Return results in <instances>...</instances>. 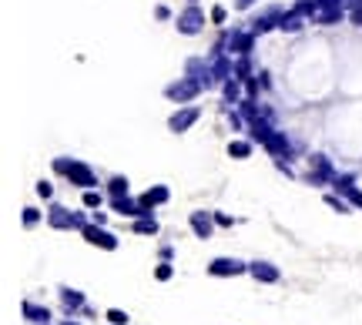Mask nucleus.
Here are the masks:
<instances>
[{
    "label": "nucleus",
    "mask_w": 362,
    "mask_h": 325,
    "mask_svg": "<svg viewBox=\"0 0 362 325\" xmlns=\"http://www.w3.org/2000/svg\"><path fill=\"white\" fill-rule=\"evenodd\" d=\"M54 171H58V174H67V178H71V185L84 188V191L98 185V181H94V171H90L88 165H81V161H67V158H58V161H54Z\"/></svg>",
    "instance_id": "1"
},
{
    "label": "nucleus",
    "mask_w": 362,
    "mask_h": 325,
    "mask_svg": "<svg viewBox=\"0 0 362 325\" xmlns=\"http://www.w3.org/2000/svg\"><path fill=\"white\" fill-rule=\"evenodd\" d=\"M47 225H51V228H81V232H84V228H88V218H84V215H71L67 208L54 205V208L47 212Z\"/></svg>",
    "instance_id": "2"
},
{
    "label": "nucleus",
    "mask_w": 362,
    "mask_h": 325,
    "mask_svg": "<svg viewBox=\"0 0 362 325\" xmlns=\"http://www.w3.org/2000/svg\"><path fill=\"white\" fill-rule=\"evenodd\" d=\"M201 88H205V84H201L198 78H185V81H178V84H171V88H168L165 94L171 97V101L185 104V101H192V97H195V94L201 91Z\"/></svg>",
    "instance_id": "3"
},
{
    "label": "nucleus",
    "mask_w": 362,
    "mask_h": 325,
    "mask_svg": "<svg viewBox=\"0 0 362 325\" xmlns=\"http://www.w3.org/2000/svg\"><path fill=\"white\" fill-rule=\"evenodd\" d=\"M339 17H342V0H316V14H312L316 24H335Z\"/></svg>",
    "instance_id": "4"
},
{
    "label": "nucleus",
    "mask_w": 362,
    "mask_h": 325,
    "mask_svg": "<svg viewBox=\"0 0 362 325\" xmlns=\"http://www.w3.org/2000/svg\"><path fill=\"white\" fill-rule=\"evenodd\" d=\"M84 238H88L90 245L107 248V251H114V248H118V238H114L111 232H105L101 225H88V228H84Z\"/></svg>",
    "instance_id": "5"
},
{
    "label": "nucleus",
    "mask_w": 362,
    "mask_h": 325,
    "mask_svg": "<svg viewBox=\"0 0 362 325\" xmlns=\"http://www.w3.org/2000/svg\"><path fill=\"white\" fill-rule=\"evenodd\" d=\"M201 24H205V14L198 11L195 4H192V7L178 17V31L181 34H198V31H201Z\"/></svg>",
    "instance_id": "6"
},
{
    "label": "nucleus",
    "mask_w": 362,
    "mask_h": 325,
    "mask_svg": "<svg viewBox=\"0 0 362 325\" xmlns=\"http://www.w3.org/2000/svg\"><path fill=\"white\" fill-rule=\"evenodd\" d=\"M245 268H248V265H241L239 258H215V262L208 265V272L218 275V279H222V275H241Z\"/></svg>",
    "instance_id": "7"
},
{
    "label": "nucleus",
    "mask_w": 362,
    "mask_h": 325,
    "mask_svg": "<svg viewBox=\"0 0 362 325\" xmlns=\"http://www.w3.org/2000/svg\"><path fill=\"white\" fill-rule=\"evenodd\" d=\"M198 114H201L198 108H185V111H178V114H171L168 127H171V131H188V127L198 121Z\"/></svg>",
    "instance_id": "8"
},
{
    "label": "nucleus",
    "mask_w": 362,
    "mask_h": 325,
    "mask_svg": "<svg viewBox=\"0 0 362 325\" xmlns=\"http://www.w3.org/2000/svg\"><path fill=\"white\" fill-rule=\"evenodd\" d=\"M309 178H312V185H322V181H329V178H332L329 158H322V155L312 158V171H309Z\"/></svg>",
    "instance_id": "9"
},
{
    "label": "nucleus",
    "mask_w": 362,
    "mask_h": 325,
    "mask_svg": "<svg viewBox=\"0 0 362 325\" xmlns=\"http://www.w3.org/2000/svg\"><path fill=\"white\" fill-rule=\"evenodd\" d=\"M252 41H255V34H252V31H248V34L235 31V34H232V37H228V47H232L235 54H241V57H245V54L252 50Z\"/></svg>",
    "instance_id": "10"
},
{
    "label": "nucleus",
    "mask_w": 362,
    "mask_h": 325,
    "mask_svg": "<svg viewBox=\"0 0 362 325\" xmlns=\"http://www.w3.org/2000/svg\"><path fill=\"white\" fill-rule=\"evenodd\" d=\"M265 148H269L275 158H288V151H292V144H288V138L282 134V131H275V134L265 141Z\"/></svg>",
    "instance_id": "11"
},
{
    "label": "nucleus",
    "mask_w": 362,
    "mask_h": 325,
    "mask_svg": "<svg viewBox=\"0 0 362 325\" xmlns=\"http://www.w3.org/2000/svg\"><path fill=\"white\" fill-rule=\"evenodd\" d=\"M248 272H252L258 282H279V268L269 265V262H252L248 265Z\"/></svg>",
    "instance_id": "12"
},
{
    "label": "nucleus",
    "mask_w": 362,
    "mask_h": 325,
    "mask_svg": "<svg viewBox=\"0 0 362 325\" xmlns=\"http://www.w3.org/2000/svg\"><path fill=\"white\" fill-rule=\"evenodd\" d=\"M211 225H215V221H211L208 212H192V228H195L198 238H208V235H211Z\"/></svg>",
    "instance_id": "13"
},
{
    "label": "nucleus",
    "mask_w": 362,
    "mask_h": 325,
    "mask_svg": "<svg viewBox=\"0 0 362 325\" xmlns=\"http://www.w3.org/2000/svg\"><path fill=\"white\" fill-rule=\"evenodd\" d=\"M335 188H339V191H342L352 205H359V208H362V191L352 185V178H335Z\"/></svg>",
    "instance_id": "14"
},
{
    "label": "nucleus",
    "mask_w": 362,
    "mask_h": 325,
    "mask_svg": "<svg viewBox=\"0 0 362 325\" xmlns=\"http://www.w3.org/2000/svg\"><path fill=\"white\" fill-rule=\"evenodd\" d=\"M60 302H64V309H67V312L84 309V295L74 292V289H64V292H60Z\"/></svg>",
    "instance_id": "15"
},
{
    "label": "nucleus",
    "mask_w": 362,
    "mask_h": 325,
    "mask_svg": "<svg viewBox=\"0 0 362 325\" xmlns=\"http://www.w3.org/2000/svg\"><path fill=\"white\" fill-rule=\"evenodd\" d=\"M161 202H168V188H151V191H145V195H141V205H145V208H151V205H161Z\"/></svg>",
    "instance_id": "16"
},
{
    "label": "nucleus",
    "mask_w": 362,
    "mask_h": 325,
    "mask_svg": "<svg viewBox=\"0 0 362 325\" xmlns=\"http://www.w3.org/2000/svg\"><path fill=\"white\" fill-rule=\"evenodd\" d=\"M24 315H27L30 322H44V325H47V319H51V312L41 309V305H34V302H24Z\"/></svg>",
    "instance_id": "17"
},
{
    "label": "nucleus",
    "mask_w": 362,
    "mask_h": 325,
    "mask_svg": "<svg viewBox=\"0 0 362 325\" xmlns=\"http://www.w3.org/2000/svg\"><path fill=\"white\" fill-rule=\"evenodd\" d=\"M279 27H282V31H299V27H302V14H299V11H292V14H282Z\"/></svg>",
    "instance_id": "18"
},
{
    "label": "nucleus",
    "mask_w": 362,
    "mask_h": 325,
    "mask_svg": "<svg viewBox=\"0 0 362 325\" xmlns=\"http://www.w3.org/2000/svg\"><path fill=\"white\" fill-rule=\"evenodd\" d=\"M279 17V11H269L265 17H258V20H252V34H265L272 27V20Z\"/></svg>",
    "instance_id": "19"
},
{
    "label": "nucleus",
    "mask_w": 362,
    "mask_h": 325,
    "mask_svg": "<svg viewBox=\"0 0 362 325\" xmlns=\"http://www.w3.org/2000/svg\"><path fill=\"white\" fill-rule=\"evenodd\" d=\"M215 57H218V61H215V67H211V74H215V81H225L228 74H232V64H228L222 54H215Z\"/></svg>",
    "instance_id": "20"
},
{
    "label": "nucleus",
    "mask_w": 362,
    "mask_h": 325,
    "mask_svg": "<svg viewBox=\"0 0 362 325\" xmlns=\"http://www.w3.org/2000/svg\"><path fill=\"white\" fill-rule=\"evenodd\" d=\"M135 232H138V235H154V232H158V221H154L151 215H145V218H141V221L135 225Z\"/></svg>",
    "instance_id": "21"
},
{
    "label": "nucleus",
    "mask_w": 362,
    "mask_h": 325,
    "mask_svg": "<svg viewBox=\"0 0 362 325\" xmlns=\"http://www.w3.org/2000/svg\"><path fill=\"white\" fill-rule=\"evenodd\" d=\"M111 198H128V178H111Z\"/></svg>",
    "instance_id": "22"
},
{
    "label": "nucleus",
    "mask_w": 362,
    "mask_h": 325,
    "mask_svg": "<svg viewBox=\"0 0 362 325\" xmlns=\"http://www.w3.org/2000/svg\"><path fill=\"white\" fill-rule=\"evenodd\" d=\"M101 202H105V198H101V191H94V188L84 191V205H88V208H101Z\"/></svg>",
    "instance_id": "23"
},
{
    "label": "nucleus",
    "mask_w": 362,
    "mask_h": 325,
    "mask_svg": "<svg viewBox=\"0 0 362 325\" xmlns=\"http://www.w3.org/2000/svg\"><path fill=\"white\" fill-rule=\"evenodd\" d=\"M107 322H111V325H128V312L111 309V312H107Z\"/></svg>",
    "instance_id": "24"
},
{
    "label": "nucleus",
    "mask_w": 362,
    "mask_h": 325,
    "mask_svg": "<svg viewBox=\"0 0 362 325\" xmlns=\"http://www.w3.org/2000/svg\"><path fill=\"white\" fill-rule=\"evenodd\" d=\"M248 71H252V64H248V57H241V61L235 64V74H239V81H248Z\"/></svg>",
    "instance_id": "25"
},
{
    "label": "nucleus",
    "mask_w": 362,
    "mask_h": 325,
    "mask_svg": "<svg viewBox=\"0 0 362 325\" xmlns=\"http://www.w3.org/2000/svg\"><path fill=\"white\" fill-rule=\"evenodd\" d=\"M228 155L245 158V155H248V144H245V141H232V148H228Z\"/></svg>",
    "instance_id": "26"
},
{
    "label": "nucleus",
    "mask_w": 362,
    "mask_h": 325,
    "mask_svg": "<svg viewBox=\"0 0 362 325\" xmlns=\"http://www.w3.org/2000/svg\"><path fill=\"white\" fill-rule=\"evenodd\" d=\"M225 101H239V81H228L225 84Z\"/></svg>",
    "instance_id": "27"
},
{
    "label": "nucleus",
    "mask_w": 362,
    "mask_h": 325,
    "mask_svg": "<svg viewBox=\"0 0 362 325\" xmlns=\"http://www.w3.org/2000/svg\"><path fill=\"white\" fill-rule=\"evenodd\" d=\"M37 195H41V198H51V195H54V188L47 185V181H41V185H37Z\"/></svg>",
    "instance_id": "28"
},
{
    "label": "nucleus",
    "mask_w": 362,
    "mask_h": 325,
    "mask_svg": "<svg viewBox=\"0 0 362 325\" xmlns=\"http://www.w3.org/2000/svg\"><path fill=\"white\" fill-rule=\"evenodd\" d=\"M154 275H158V279L165 282V279H171V265H158V272H154Z\"/></svg>",
    "instance_id": "29"
},
{
    "label": "nucleus",
    "mask_w": 362,
    "mask_h": 325,
    "mask_svg": "<svg viewBox=\"0 0 362 325\" xmlns=\"http://www.w3.org/2000/svg\"><path fill=\"white\" fill-rule=\"evenodd\" d=\"M326 202H329L332 208H335V212H349V208H346V205H342V202H339V198H335V195H329V198H326Z\"/></svg>",
    "instance_id": "30"
},
{
    "label": "nucleus",
    "mask_w": 362,
    "mask_h": 325,
    "mask_svg": "<svg viewBox=\"0 0 362 325\" xmlns=\"http://www.w3.org/2000/svg\"><path fill=\"white\" fill-rule=\"evenodd\" d=\"M37 221V212L34 208H24V225H34Z\"/></svg>",
    "instance_id": "31"
},
{
    "label": "nucleus",
    "mask_w": 362,
    "mask_h": 325,
    "mask_svg": "<svg viewBox=\"0 0 362 325\" xmlns=\"http://www.w3.org/2000/svg\"><path fill=\"white\" fill-rule=\"evenodd\" d=\"M211 20H218V24H222V20H225V11H222V7H215V11H211Z\"/></svg>",
    "instance_id": "32"
},
{
    "label": "nucleus",
    "mask_w": 362,
    "mask_h": 325,
    "mask_svg": "<svg viewBox=\"0 0 362 325\" xmlns=\"http://www.w3.org/2000/svg\"><path fill=\"white\" fill-rule=\"evenodd\" d=\"M252 4H255V0H235V7H239V11H245V7H252Z\"/></svg>",
    "instance_id": "33"
},
{
    "label": "nucleus",
    "mask_w": 362,
    "mask_h": 325,
    "mask_svg": "<svg viewBox=\"0 0 362 325\" xmlns=\"http://www.w3.org/2000/svg\"><path fill=\"white\" fill-rule=\"evenodd\" d=\"M352 20H356V24H359V27H362V7H359V11H356V17H352Z\"/></svg>",
    "instance_id": "34"
},
{
    "label": "nucleus",
    "mask_w": 362,
    "mask_h": 325,
    "mask_svg": "<svg viewBox=\"0 0 362 325\" xmlns=\"http://www.w3.org/2000/svg\"><path fill=\"white\" fill-rule=\"evenodd\" d=\"M64 325H77V322H64Z\"/></svg>",
    "instance_id": "35"
},
{
    "label": "nucleus",
    "mask_w": 362,
    "mask_h": 325,
    "mask_svg": "<svg viewBox=\"0 0 362 325\" xmlns=\"http://www.w3.org/2000/svg\"><path fill=\"white\" fill-rule=\"evenodd\" d=\"M192 4H195V0H192Z\"/></svg>",
    "instance_id": "36"
}]
</instances>
